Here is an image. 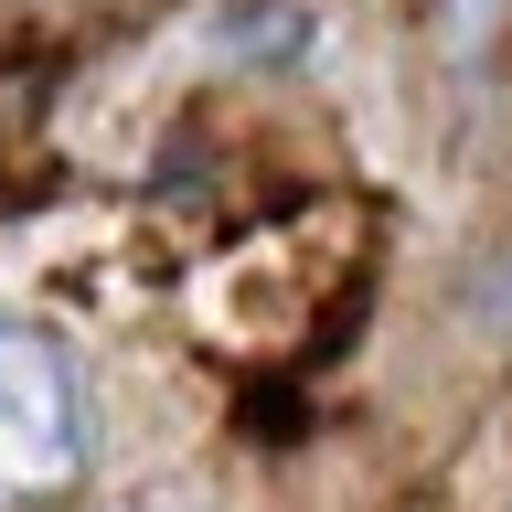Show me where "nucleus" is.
<instances>
[{"instance_id": "nucleus-1", "label": "nucleus", "mask_w": 512, "mask_h": 512, "mask_svg": "<svg viewBox=\"0 0 512 512\" xmlns=\"http://www.w3.org/2000/svg\"><path fill=\"white\" fill-rule=\"evenodd\" d=\"M75 470H86V384L54 331L0 320V512L75 491Z\"/></svg>"}, {"instance_id": "nucleus-2", "label": "nucleus", "mask_w": 512, "mask_h": 512, "mask_svg": "<svg viewBox=\"0 0 512 512\" xmlns=\"http://www.w3.org/2000/svg\"><path fill=\"white\" fill-rule=\"evenodd\" d=\"M502 0H448V43H480V22H491Z\"/></svg>"}]
</instances>
